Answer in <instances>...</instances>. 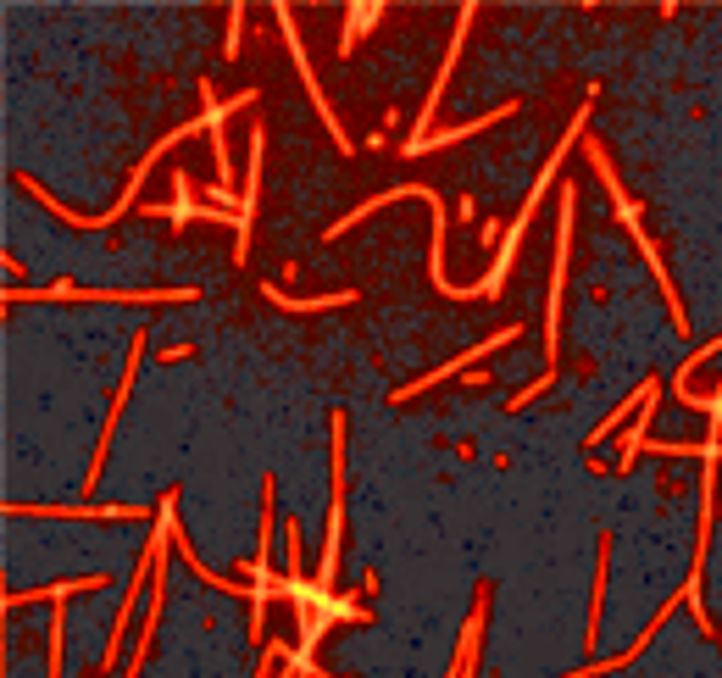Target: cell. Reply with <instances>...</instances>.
<instances>
[{"mask_svg": "<svg viewBox=\"0 0 722 678\" xmlns=\"http://www.w3.org/2000/svg\"><path fill=\"white\" fill-rule=\"evenodd\" d=\"M606 567H611V535H600V562H595V595H590V628H584V645L595 651L600 640V601H606Z\"/></svg>", "mask_w": 722, "mask_h": 678, "instance_id": "3957f363", "label": "cell"}, {"mask_svg": "<svg viewBox=\"0 0 722 678\" xmlns=\"http://www.w3.org/2000/svg\"><path fill=\"white\" fill-rule=\"evenodd\" d=\"M139 362H144V334H134V351H128V367H123V384H117V395H112V412L101 423V445H94V462H89V478H84V495H94V484H101V467H106V451H112V428L128 406V390H134V378H139Z\"/></svg>", "mask_w": 722, "mask_h": 678, "instance_id": "6da1fadb", "label": "cell"}, {"mask_svg": "<svg viewBox=\"0 0 722 678\" xmlns=\"http://www.w3.org/2000/svg\"><path fill=\"white\" fill-rule=\"evenodd\" d=\"M62 645H67V628H62V601H56V623H51V678H62Z\"/></svg>", "mask_w": 722, "mask_h": 678, "instance_id": "277c9868", "label": "cell"}, {"mask_svg": "<svg viewBox=\"0 0 722 678\" xmlns=\"http://www.w3.org/2000/svg\"><path fill=\"white\" fill-rule=\"evenodd\" d=\"M106 578H62L51 590H7V606H28V601H67V595H84V590H101Z\"/></svg>", "mask_w": 722, "mask_h": 678, "instance_id": "7a4b0ae2", "label": "cell"}]
</instances>
